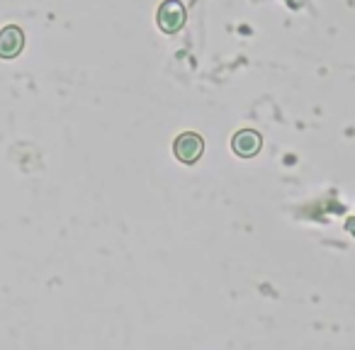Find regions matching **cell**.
<instances>
[{
  "instance_id": "3",
  "label": "cell",
  "mask_w": 355,
  "mask_h": 350,
  "mask_svg": "<svg viewBox=\"0 0 355 350\" xmlns=\"http://www.w3.org/2000/svg\"><path fill=\"white\" fill-rule=\"evenodd\" d=\"M25 46V35H22L20 27H6L0 32V56L3 59H15L17 54Z\"/></svg>"
},
{
  "instance_id": "4",
  "label": "cell",
  "mask_w": 355,
  "mask_h": 350,
  "mask_svg": "<svg viewBox=\"0 0 355 350\" xmlns=\"http://www.w3.org/2000/svg\"><path fill=\"white\" fill-rule=\"evenodd\" d=\"M232 146L241 158H251L253 153H258V148H261V134L251 132V129H243V132H239L236 137H234Z\"/></svg>"
},
{
  "instance_id": "1",
  "label": "cell",
  "mask_w": 355,
  "mask_h": 350,
  "mask_svg": "<svg viewBox=\"0 0 355 350\" xmlns=\"http://www.w3.org/2000/svg\"><path fill=\"white\" fill-rule=\"evenodd\" d=\"M173 151H175L178 161L195 163V161H200V156H202L205 141H202V137H200V134L185 132V134H180V137L175 139V143H173Z\"/></svg>"
},
{
  "instance_id": "2",
  "label": "cell",
  "mask_w": 355,
  "mask_h": 350,
  "mask_svg": "<svg viewBox=\"0 0 355 350\" xmlns=\"http://www.w3.org/2000/svg\"><path fill=\"white\" fill-rule=\"evenodd\" d=\"M158 27L163 32H178L185 22V8L178 3V0H166L161 8H158Z\"/></svg>"
}]
</instances>
